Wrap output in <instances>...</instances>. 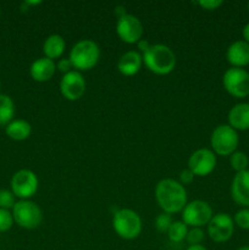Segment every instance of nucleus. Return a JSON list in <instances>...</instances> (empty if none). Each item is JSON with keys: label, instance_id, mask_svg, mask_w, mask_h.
I'll return each mask as SVG.
<instances>
[{"label": "nucleus", "instance_id": "nucleus-1", "mask_svg": "<svg viewBox=\"0 0 249 250\" xmlns=\"http://www.w3.org/2000/svg\"><path fill=\"white\" fill-rule=\"evenodd\" d=\"M155 198L163 212L172 215L180 212L187 205L185 186L172 178L161 180L155 187Z\"/></svg>", "mask_w": 249, "mask_h": 250}, {"label": "nucleus", "instance_id": "nucleus-2", "mask_svg": "<svg viewBox=\"0 0 249 250\" xmlns=\"http://www.w3.org/2000/svg\"><path fill=\"white\" fill-rule=\"evenodd\" d=\"M144 65L149 71L159 76L168 75L176 66V55L172 49L164 44H154L143 53Z\"/></svg>", "mask_w": 249, "mask_h": 250}, {"label": "nucleus", "instance_id": "nucleus-3", "mask_svg": "<svg viewBox=\"0 0 249 250\" xmlns=\"http://www.w3.org/2000/svg\"><path fill=\"white\" fill-rule=\"evenodd\" d=\"M68 59L76 71H89L94 67L100 59V49L95 42L82 39L72 46Z\"/></svg>", "mask_w": 249, "mask_h": 250}, {"label": "nucleus", "instance_id": "nucleus-4", "mask_svg": "<svg viewBox=\"0 0 249 250\" xmlns=\"http://www.w3.org/2000/svg\"><path fill=\"white\" fill-rule=\"evenodd\" d=\"M112 227L117 236L131 241L141 234L143 225L141 216L131 209L117 210L112 217Z\"/></svg>", "mask_w": 249, "mask_h": 250}, {"label": "nucleus", "instance_id": "nucleus-5", "mask_svg": "<svg viewBox=\"0 0 249 250\" xmlns=\"http://www.w3.org/2000/svg\"><path fill=\"white\" fill-rule=\"evenodd\" d=\"M239 144V136L236 129L229 125H220L212 131L210 137V146L215 155L231 156L237 151Z\"/></svg>", "mask_w": 249, "mask_h": 250}, {"label": "nucleus", "instance_id": "nucleus-6", "mask_svg": "<svg viewBox=\"0 0 249 250\" xmlns=\"http://www.w3.org/2000/svg\"><path fill=\"white\" fill-rule=\"evenodd\" d=\"M14 221L20 227L26 229H34L41 226L43 221L42 209L31 200H21L15 204L12 209Z\"/></svg>", "mask_w": 249, "mask_h": 250}, {"label": "nucleus", "instance_id": "nucleus-7", "mask_svg": "<svg viewBox=\"0 0 249 250\" xmlns=\"http://www.w3.org/2000/svg\"><path fill=\"white\" fill-rule=\"evenodd\" d=\"M222 84L226 92L237 99L249 95V72L244 68L231 67L224 73Z\"/></svg>", "mask_w": 249, "mask_h": 250}, {"label": "nucleus", "instance_id": "nucleus-8", "mask_svg": "<svg viewBox=\"0 0 249 250\" xmlns=\"http://www.w3.org/2000/svg\"><path fill=\"white\" fill-rule=\"evenodd\" d=\"M214 216L212 209L204 200H193L187 203L185 209L182 210V221L192 229H202L208 225Z\"/></svg>", "mask_w": 249, "mask_h": 250}, {"label": "nucleus", "instance_id": "nucleus-9", "mask_svg": "<svg viewBox=\"0 0 249 250\" xmlns=\"http://www.w3.org/2000/svg\"><path fill=\"white\" fill-rule=\"evenodd\" d=\"M11 189L15 197L28 200L38 190V178L31 170H20L12 176Z\"/></svg>", "mask_w": 249, "mask_h": 250}, {"label": "nucleus", "instance_id": "nucleus-10", "mask_svg": "<svg viewBox=\"0 0 249 250\" xmlns=\"http://www.w3.org/2000/svg\"><path fill=\"white\" fill-rule=\"evenodd\" d=\"M233 219L226 212L214 215L208 224V234L215 243H225L233 236Z\"/></svg>", "mask_w": 249, "mask_h": 250}, {"label": "nucleus", "instance_id": "nucleus-11", "mask_svg": "<svg viewBox=\"0 0 249 250\" xmlns=\"http://www.w3.org/2000/svg\"><path fill=\"white\" fill-rule=\"evenodd\" d=\"M216 163V155L211 149H198L188 159V168L194 176L205 177L215 170Z\"/></svg>", "mask_w": 249, "mask_h": 250}, {"label": "nucleus", "instance_id": "nucleus-12", "mask_svg": "<svg viewBox=\"0 0 249 250\" xmlns=\"http://www.w3.org/2000/svg\"><path fill=\"white\" fill-rule=\"evenodd\" d=\"M143 24L138 17L133 15H124L117 20L116 33L122 42L127 44H137L143 37Z\"/></svg>", "mask_w": 249, "mask_h": 250}, {"label": "nucleus", "instance_id": "nucleus-13", "mask_svg": "<svg viewBox=\"0 0 249 250\" xmlns=\"http://www.w3.org/2000/svg\"><path fill=\"white\" fill-rule=\"evenodd\" d=\"M85 87H87V83H85L84 77L82 73L76 70L66 73L61 78L60 92L62 97L70 102L81 99L85 93Z\"/></svg>", "mask_w": 249, "mask_h": 250}, {"label": "nucleus", "instance_id": "nucleus-14", "mask_svg": "<svg viewBox=\"0 0 249 250\" xmlns=\"http://www.w3.org/2000/svg\"><path fill=\"white\" fill-rule=\"evenodd\" d=\"M232 199L243 208H249V170L236 173L231 185Z\"/></svg>", "mask_w": 249, "mask_h": 250}, {"label": "nucleus", "instance_id": "nucleus-15", "mask_svg": "<svg viewBox=\"0 0 249 250\" xmlns=\"http://www.w3.org/2000/svg\"><path fill=\"white\" fill-rule=\"evenodd\" d=\"M226 59L232 67L243 68L249 65V44L244 41H236L228 46Z\"/></svg>", "mask_w": 249, "mask_h": 250}, {"label": "nucleus", "instance_id": "nucleus-16", "mask_svg": "<svg viewBox=\"0 0 249 250\" xmlns=\"http://www.w3.org/2000/svg\"><path fill=\"white\" fill-rule=\"evenodd\" d=\"M228 125L236 131L249 129V103L236 104L228 111Z\"/></svg>", "mask_w": 249, "mask_h": 250}, {"label": "nucleus", "instance_id": "nucleus-17", "mask_svg": "<svg viewBox=\"0 0 249 250\" xmlns=\"http://www.w3.org/2000/svg\"><path fill=\"white\" fill-rule=\"evenodd\" d=\"M143 65V58L138 51L129 50L121 55L117 62V68L124 76H134L139 72Z\"/></svg>", "mask_w": 249, "mask_h": 250}, {"label": "nucleus", "instance_id": "nucleus-18", "mask_svg": "<svg viewBox=\"0 0 249 250\" xmlns=\"http://www.w3.org/2000/svg\"><path fill=\"white\" fill-rule=\"evenodd\" d=\"M56 71V65L53 60L48 58H41L34 61L29 68L31 77L37 82H46L51 80Z\"/></svg>", "mask_w": 249, "mask_h": 250}, {"label": "nucleus", "instance_id": "nucleus-19", "mask_svg": "<svg viewBox=\"0 0 249 250\" xmlns=\"http://www.w3.org/2000/svg\"><path fill=\"white\" fill-rule=\"evenodd\" d=\"M66 48V42L60 34H51L44 41L43 44V53L45 58L50 60H55L62 56L63 51Z\"/></svg>", "mask_w": 249, "mask_h": 250}, {"label": "nucleus", "instance_id": "nucleus-20", "mask_svg": "<svg viewBox=\"0 0 249 250\" xmlns=\"http://www.w3.org/2000/svg\"><path fill=\"white\" fill-rule=\"evenodd\" d=\"M6 134L14 141H24L31 136L32 127L24 120H14L6 126Z\"/></svg>", "mask_w": 249, "mask_h": 250}, {"label": "nucleus", "instance_id": "nucleus-21", "mask_svg": "<svg viewBox=\"0 0 249 250\" xmlns=\"http://www.w3.org/2000/svg\"><path fill=\"white\" fill-rule=\"evenodd\" d=\"M15 115V105L9 95L0 94V126H7Z\"/></svg>", "mask_w": 249, "mask_h": 250}, {"label": "nucleus", "instance_id": "nucleus-22", "mask_svg": "<svg viewBox=\"0 0 249 250\" xmlns=\"http://www.w3.org/2000/svg\"><path fill=\"white\" fill-rule=\"evenodd\" d=\"M188 233V226L183 221H173L167 231L168 239L173 243H180L185 241Z\"/></svg>", "mask_w": 249, "mask_h": 250}, {"label": "nucleus", "instance_id": "nucleus-23", "mask_svg": "<svg viewBox=\"0 0 249 250\" xmlns=\"http://www.w3.org/2000/svg\"><path fill=\"white\" fill-rule=\"evenodd\" d=\"M229 164H231V167L236 171V173L247 171L249 166L248 155L243 153V151H234L229 156Z\"/></svg>", "mask_w": 249, "mask_h": 250}, {"label": "nucleus", "instance_id": "nucleus-24", "mask_svg": "<svg viewBox=\"0 0 249 250\" xmlns=\"http://www.w3.org/2000/svg\"><path fill=\"white\" fill-rule=\"evenodd\" d=\"M172 222V216L170 214H167V212H161L155 219V227L161 233H167L168 229L171 227Z\"/></svg>", "mask_w": 249, "mask_h": 250}, {"label": "nucleus", "instance_id": "nucleus-25", "mask_svg": "<svg viewBox=\"0 0 249 250\" xmlns=\"http://www.w3.org/2000/svg\"><path fill=\"white\" fill-rule=\"evenodd\" d=\"M234 226L242 229H249V208H243L234 214Z\"/></svg>", "mask_w": 249, "mask_h": 250}, {"label": "nucleus", "instance_id": "nucleus-26", "mask_svg": "<svg viewBox=\"0 0 249 250\" xmlns=\"http://www.w3.org/2000/svg\"><path fill=\"white\" fill-rule=\"evenodd\" d=\"M205 239V233L202 229H192L188 231L187 237H186V241L189 246H200L202 242Z\"/></svg>", "mask_w": 249, "mask_h": 250}, {"label": "nucleus", "instance_id": "nucleus-27", "mask_svg": "<svg viewBox=\"0 0 249 250\" xmlns=\"http://www.w3.org/2000/svg\"><path fill=\"white\" fill-rule=\"evenodd\" d=\"M15 204V194L11 192V190L7 189H0V209H14Z\"/></svg>", "mask_w": 249, "mask_h": 250}, {"label": "nucleus", "instance_id": "nucleus-28", "mask_svg": "<svg viewBox=\"0 0 249 250\" xmlns=\"http://www.w3.org/2000/svg\"><path fill=\"white\" fill-rule=\"evenodd\" d=\"M14 224V216L9 210L0 209V232L9 231Z\"/></svg>", "mask_w": 249, "mask_h": 250}, {"label": "nucleus", "instance_id": "nucleus-29", "mask_svg": "<svg viewBox=\"0 0 249 250\" xmlns=\"http://www.w3.org/2000/svg\"><path fill=\"white\" fill-rule=\"evenodd\" d=\"M197 4L199 5V6H202L203 9L212 11V10L219 9L224 2H222L221 0H200V1H198Z\"/></svg>", "mask_w": 249, "mask_h": 250}, {"label": "nucleus", "instance_id": "nucleus-30", "mask_svg": "<svg viewBox=\"0 0 249 250\" xmlns=\"http://www.w3.org/2000/svg\"><path fill=\"white\" fill-rule=\"evenodd\" d=\"M56 68H58L60 72H62L63 75H66V73L71 72L73 68L72 66V62H71L70 59H60V60L58 61V63H56Z\"/></svg>", "mask_w": 249, "mask_h": 250}, {"label": "nucleus", "instance_id": "nucleus-31", "mask_svg": "<svg viewBox=\"0 0 249 250\" xmlns=\"http://www.w3.org/2000/svg\"><path fill=\"white\" fill-rule=\"evenodd\" d=\"M195 176L193 175L192 171L189 170V168H186V170L181 171L180 173V183L181 185H190V183L193 182V180H194Z\"/></svg>", "mask_w": 249, "mask_h": 250}, {"label": "nucleus", "instance_id": "nucleus-32", "mask_svg": "<svg viewBox=\"0 0 249 250\" xmlns=\"http://www.w3.org/2000/svg\"><path fill=\"white\" fill-rule=\"evenodd\" d=\"M137 48H138L139 51H142V53H145V51L150 48V44H149V42L145 41V39H141V41L137 43Z\"/></svg>", "mask_w": 249, "mask_h": 250}, {"label": "nucleus", "instance_id": "nucleus-33", "mask_svg": "<svg viewBox=\"0 0 249 250\" xmlns=\"http://www.w3.org/2000/svg\"><path fill=\"white\" fill-rule=\"evenodd\" d=\"M115 15L117 16V19H121L122 16H124L126 14V7L124 6H116L115 7Z\"/></svg>", "mask_w": 249, "mask_h": 250}, {"label": "nucleus", "instance_id": "nucleus-34", "mask_svg": "<svg viewBox=\"0 0 249 250\" xmlns=\"http://www.w3.org/2000/svg\"><path fill=\"white\" fill-rule=\"evenodd\" d=\"M242 34H243V41L249 44V23H247L246 26L243 27V29H242Z\"/></svg>", "mask_w": 249, "mask_h": 250}, {"label": "nucleus", "instance_id": "nucleus-35", "mask_svg": "<svg viewBox=\"0 0 249 250\" xmlns=\"http://www.w3.org/2000/svg\"><path fill=\"white\" fill-rule=\"evenodd\" d=\"M186 250H208V249L200 244V246H189Z\"/></svg>", "mask_w": 249, "mask_h": 250}, {"label": "nucleus", "instance_id": "nucleus-36", "mask_svg": "<svg viewBox=\"0 0 249 250\" xmlns=\"http://www.w3.org/2000/svg\"><path fill=\"white\" fill-rule=\"evenodd\" d=\"M237 250H249V246H246V247H241V248H238Z\"/></svg>", "mask_w": 249, "mask_h": 250}, {"label": "nucleus", "instance_id": "nucleus-37", "mask_svg": "<svg viewBox=\"0 0 249 250\" xmlns=\"http://www.w3.org/2000/svg\"><path fill=\"white\" fill-rule=\"evenodd\" d=\"M247 6H248V11H249V2H248V5H247Z\"/></svg>", "mask_w": 249, "mask_h": 250}]
</instances>
